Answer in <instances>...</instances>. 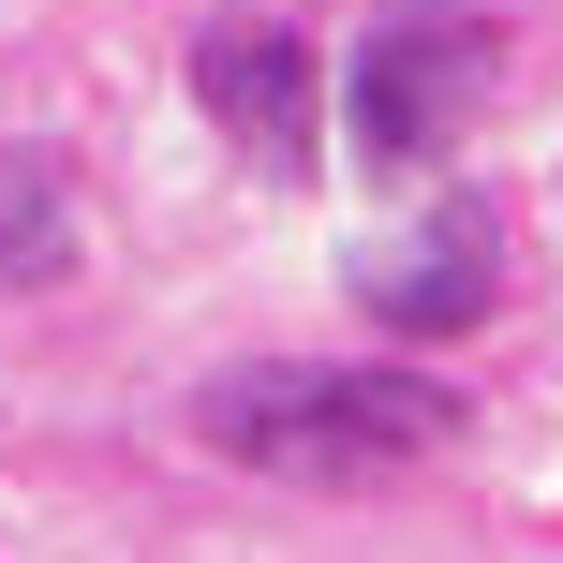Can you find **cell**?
<instances>
[{"mask_svg":"<svg viewBox=\"0 0 563 563\" xmlns=\"http://www.w3.org/2000/svg\"><path fill=\"white\" fill-rule=\"evenodd\" d=\"M489 75H505L489 15H386V30L356 45V75H341V134H356V164L416 178L430 148L489 104Z\"/></svg>","mask_w":563,"mask_h":563,"instance_id":"cell-2","label":"cell"},{"mask_svg":"<svg viewBox=\"0 0 563 563\" xmlns=\"http://www.w3.org/2000/svg\"><path fill=\"white\" fill-rule=\"evenodd\" d=\"M75 267V178H59V148H0V297H30V282Z\"/></svg>","mask_w":563,"mask_h":563,"instance_id":"cell-5","label":"cell"},{"mask_svg":"<svg viewBox=\"0 0 563 563\" xmlns=\"http://www.w3.org/2000/svg\"><path fill=\"white\" fill-rule=\"evenodd\" d=\"M356 297H371V327H400V341L475 327V311L505 297V223H489V208H430L416 238H386V253L356 267Z\"/></svg>","mask_w":563,"mask_h":563,"instance_id":"cell-4","label":"cell"},{"mask_svg":"<svg viewBox=\"0 0 563 563\" xmlns=\"http://www.w3.org/2000/svg\"><path fill=\"white\" fill-rule=\"evenodd\" d=\"M194 104L223 119L267 178L327 164V148H311L327 134V59H311V30H282V15H208L194 30Z\"/></svg>","mask_w":563,"mask_h":563,"instance_id":"cell-3","label":"cell"},{"mask_svg":"<svg viewBox=\"0 0 563 563\" xmlns=\"http://www.w3.org/2000/svg\"><path fill=\"white\" fill-rule=\"evenodd\" d=\"M194 445L282 489H386L460 445V386L430 371H327V356H253L194 386Z\"/></svg>","mask_w":563,"mask_h":563,"instance_id":"cell-1","label":"cell"}]
</instances>
